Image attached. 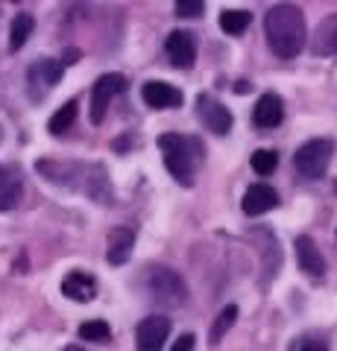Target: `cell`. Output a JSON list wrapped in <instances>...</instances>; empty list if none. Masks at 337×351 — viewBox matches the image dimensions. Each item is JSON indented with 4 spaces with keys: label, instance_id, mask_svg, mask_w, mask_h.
<instances>
[{
    "label": "cell",
    "instance_id": "5bb4252c",
    "mask_svg": "<svg viewBox=\"0 0 337 351\" xmlns=\"http://www.w3.org/2000/svg\"><path fill=\"white\" fill-rule=\"evenodd\" d=\"M279 205V193L270 188V184H253L246 193H244V214L246 217H261L267 211H273Z\"/></svg>",
    "mask_w": 337,
    "mask_h": 351
},
{
    "label": "cell",
    "instance_id": "d6986e66",
    "mask_svg": "<svg viewBox=\"0 0 337 351\" xmlns=\"http://www.w3.org/2000/svg\"><path fill=\"white\" fill-rule=\"evenodd\" d=\"M235 319H237V307L235 304H226L220 313H217V319H214V325H211V334H209V339L217 346L220 339L232 331V325H235Z\"/></svg>",
    "mask_w": 337,
    "mask_h": 351
},
{
    "label": "cell",
    "instance_id": "484cf974",
    "mask_svg": "<svg viewBox=\"0 0 337 351\" xmlns=\"http://www.w3.org/2000/svg\"><path fill=\"white\" fill-rule=\"evenodd\" d=\"M194 343H197V339H194V334H182V337L176 339V346H173L170 351H194Z\"/></svg>",
    "mask_w": 337,
    "mask_h": 351
},
{
    "label": "cell",
    "instance_id": "6da1fadb",
    "mask_svg": "<svg viewBox=\"0 0 337 351\" xmlns=\"http://www.w3.org/2000/svg\"><path fill=\"white\" fill-rule=\"evenodd\" d=\"M264 36L270 50L279 59H293L299 56L302 47L308 41V27H305V15L299 6L290 3H279L264 15Z\"/></svg>",
    "mask_w": 337,
    "mask_h": 351
},
{
    "label": "cell",
    "instance_id": "30bf717a",
    "mask_svg": "<svg viewBox=\"0 0 337 351\" xmlns=\"http://www.w3.org/2000/svg\"><path fill=\"white\" fill-rule=\"evenodd\" d=\"M62 62H53V59H38L36 64L30 68L27 80H30V88H32V97H41L45 91H50L53 85L62 80Z\"/></svg>",
    "mask_w": 337,
    "mask_h": 351
},
{
    "label": "cell",
    "instance_id": "7c38bea8",
    "mask_svg": "<svg viewBox=\"0 0 337 351\" xmlns=\"http://www.w3.org/2000/svg\"><path fill=\"white\" fill-rule=\"evenodd\" d=\"M141 100H144L150 108H176L182 106V91L179 88H173L170 82H144L141 88Z\"/></svg>",
    "mask_w": 337,
    "mask_h": 351
},
{
    "label": "cell",
    "instance_id": "cb8c5ba5",
    "mask_svg": "<svg viewBox=\"0 0 337 351\" xmlns=\"http://www.w3.org/2000/svg\"><path fill=\"white\" fill-rule=\"evenodd\" d=\"M173 12H176L179 18H200L205 12V3L202 0H176Z\"/></svg>",
    "mask_w": 337,
    "mask_h": 351
},
{
    "label": "cell",
    "instance_id": "5b68a950",
    "mask_svg": "<svg viewBox=\"0 0 337 351\" xmlns=\"http://www.w3.org/2000/svg\"><path fill=\"white\" fill-rule=\"evenodd\" d=\"M124 91H126V76L124 73H106L94 82V88H91V123L94 126L103 123L112 100Z\"/></svg>",
    "mask_w": 337,
    "mask_h": 351
},
{
    "label": "cell",
    "instance_id": "4316f807",
    "mask_svg": "<svg viewBox=\"0 0 337 351\" xmlns=\"http://www.w3.org/2000/svg\"><path fill=\"white\" fill-rule=\"evenodd\" d=\"M9 184H15V179H9V173H6L3 167H0V191L9 188Z\"/></svg>",
    "mask_w": 337,
    "mask_h": 351
},
{
    "label": "cell",
    "instance_id": "d4e9b609",
    "mask_svg": "<svg viewBox=\"0 0 337 351\" xmlns=\"http://www.w3.org/2000/svg\"><path fill=\"white\" fill-rule=\"evenodd\" d=\"M18 199H21V184L15 182V184H9V188L0 191V211H12L18 205Z\"/></svg>",
    "mask_w": 337,
    "mask_h": 351
},
{
    "label": "cell",
    "instance_id": "8992f818",
    "mask_svg": "<svg viewBox=\"0 0 337 351\" xmlns=\"http://www.w3.org/2000/svg\"><path fill=\"white\" fill-rule=\"evenodd\" d=\"M197 117L202 120V126L214 132V135H229L235 126L232 112L223 103H217L211 94H200L197 97Z\"/></svg>",
    "mask_w": 337,
    "mask_h": 351
},
{
    "label": "cell",
    "instance_id": "ba28073f",
    "mask_svg": "<svg viewBox=\"0 0 337 351\" xmlns=\"http://www.w3.org/2000/svg\"><path fill=\"white\" fill-rule=\"evenodd\" d=\"M170 337V319L167 316H147L135 331L138 351H161Z\"/></svg>",
    "mask_w": 337,
    "mask_h": 351
},
{
    "label": "cell",
    "instance_id": "83f0119b",
    "mask_svg": "<svg viewBox=\"0 0 337 351\" xmlns=\"http://www.w3.org/2000/svg\"><path fill=\"white\" fill-rule=\"evenodd\" d=\"M77 59H80V50H68V53H65V62H62V68H65V64H73Z\"/></svg>",
    "mask_w": 337,
    "mask_h": 351
},
{
    "label": "cell",
    "instance_id": "9c48e42d",
    "mask_svg": "<svg viewBox=\"0 0 337 351\" xmlns=\"http://www.w3.org/2000/svg\"><path fill=\"white\" fill-rule=\"evenodd\" d=\"M132 249H135V228L129 226H117L108 232L106 237V261L112 267H124V263L132 258Z\"/></svg>",
    "mask_w": 337,
    "mask_h": 351
},
{
    "label": "cell",
    "instance_id": "4fadbf2b",
    "mask_svg": "<svg viewBox=\"0 0 337 351\" xmlns=\"http://www.w3.org/2000/svg\"><path fill=\"white\" fill-rule=\"evenodd\" d=\"M293 249H297V261H299L302 272H308L311 278H323V276H325V258L320 255L317 243H314V240H311L308 234L297 237V243H293Z\"/></svg>",
    "mask_w": 337,
    "mask_h": 351
},
{
    "label": "cell",
    "instance_id": "e0dca14e",
    "mask_svg": "<svg viewBox=\"0 0 337 351\" xmlns=\"http://www.w3.org/2000/svg\"><path fill=\"white\" fill-rule=\"evenodd\" d=\"M32 29H36V18L21 12L12 18V29H9V47L12 50H21L27 44V38L32 36Z\"/></svg>",
    "mask_w": 337,
    "mask_h": 351
},
{
    "label": "cell",
    "instance_id": "ffe728a7",
    "mask_svg": "<svg viewBox=\"0 0 337 351\" xmlns=\"http://www.w3.org/2000/svg\"><path fill=\"white\" fill-rule=\"evenodd\" d=\"M77 100H68V103H65L62 108H59V112L56 114H53L50 117V123H47V129L53 132V135H62V132H68L71 126H73V120H77Z\"/></svg>",
    "mask_w": 337,
    "mask_h": 351
},
{
    "label": "cell",
    "instance_id": "ac0fdd59",
    "mask_svg": "<svg viewBox=\"0 0 337 351\" xmlns=\"http://www.w3.org/2000/svg\"><path fill=\"white\" fill-rule=\"evenodd\" d=\"M249 21H253L249 12H241V9H226V12L220 15V29L229 32V36H244Z\"/></svg>",
    "mask_w": 337,
    "mask_h": 351
},
{
    "label": "cell",
    "instance_id": "52a82bcc",
    "mask_svg": "<svg viewBox=\"0 0 337 351\" xmlns=\"http://www.w3.org/2000/svg\"><path fill=\"white\" fill-rule=\"evenodd\" d=\"M165 53H167L173 68L191 71L194 62H197V38H194L188 29H173L165 41Z\"/></svg>",
    "mask_w": 337,
    "mask_h": 351
},
{
    "label": "cell",
    "instance_id": "277c9868",
    "mask_svg": "<svg viewBox=\"0 0 337 351\" xmlns=\"http://www.w3.org/2000/svg\"><path fill=\"white\" fill-rule=\"evenodd\" d=\"M332 156H334V144L329 138H311L297 149V156H293V167H297V173L302 176V179L317 182V179H323V176L329 173Z\"/></svg>",
    "mask_w": 337,
    "mask_h": 351
},
{
    "label": "cell",
    "instance_id": "7a4b0ae2",
    "mask_svg": "<svg viewBox=\"0 0 337 351\" xmlns=\"http://www.w3.org/2000/svg\"><path fill=\"white\" fill-rule=\"evenodd\" d=\"M159 147H161V156H165L167 173L182 188H191L194 176H197V164L205 156L202 144L197 138H185V135H176V132H167V135L159 138Z\"/></svg>",
    "mask_w": 337,
    "mask_h": 351
},
{
    "label": "cell",
    "instance_id": "9a60e30c",
    "mask_svg": "<svg viewBox=\"0 0 337 351\" xmlns=\"http://www.w3.org/2000/svg\"><path fill=\"white\" fill-rule=\"evenodd\" d=\"M311 50H314V56H334L337 53V12L323 18L320 27L314 29Z\"/></svg>",
    "mask_w": 337,
    "mask_h": 351
},
{
    "label": "cell",
    "instance_id": "603a6c76",
    "mask_svg": "<svg viewBox=\"0 0 337 351\" xmlns=\"http://www.w3.org/2000/svg\"><path fill=\"white\" fill-rule=\"evenodd\" d=\"M288 351H329V343L317 334H302V337L293 339Z\"/></svg>",
    "mask_w": 337,
    "mask_h": 351
},
{
    "label": "cell",
    "instance_id": "3957f363",
    "mask_svg": "<svg viewBox=\"0 0 337 351\" xmlns=\"http://www.w3.org/2000/svg\"><path fill=\"white\" fill-rule=\"evenodd\" d=\"M144 290L153 295L159 304H167V307H179L188 299V287H185L182 276L170 267H161V263L144 269Z\"/></svg>",
    "mask_w": 337,
    "mask_h": 351
},
{
    "label": "cell",
    "instance_id": "8fae6325",
    "mask_svg": "<svg viewBox=\"0 0 337 351\" xmlns=\"http://www.w3.org/2000/svg\"><path fill=\"white\" fill-rule=\"evenodd\" d=\"M253 120L258 129H276L281 120H285V103H281V97L273 91L261 94L253 108Z\"/></svg>",
    "mask_w": 337,
    "mask_h": 351
},
{
    "label": "cell",
    "instance_id": "f1b7e54d",
    "mask_svg": "<svg viewBox=\"0 0 337 351\" xmlns=\"http://www.w3.org/2000/svg\"><path fill=\"white\" fill-rule=\"evenodd\" d=\"M249 88H253V85H249L246 80H241V82H237V85H235V91H237V94H246V91H249Z\"/></svg>",
    "mask_w": 337,
    "mask_h": 351
},
{
    "label": "cell",
    "instance_id": "44dd1931",
    "mask_svg": "<svg viewBox=\"0 0 337 351\" xmlns=\"http://www.w3.org/2000/svg\"><path fill=\"white\" fill-rule=\"evenodd\" d=\"M108 337H112V328L103 319H89L80 325V339H85V343H106Z\"/></svg>",
    "mask_w": 337,
    "mask_h": 351
},
{
    "label": "cell",
    "instance_id": "7402d4cb",
    "mask_svg": "<svg viewBox=\"0 0 337 351\" xmlns=\"http://www.w3.org/2000/svg\"><path fill=\"white\" fill-rule=\"evenodd\" d=\"M276 167H279V156L273 149H255L253 152V170L258 176H270Z\"/></svg>",
    "mask_w": 337,
    "mask_h": 351
},
{
    "label": "cell",
    "instance_id": "f546056e",
    "mask_svg": "<svg viewBox=\"0 0 337 351\" xmlns=\"http://www.w3.org/2000/svg\"><path fill=\"white\" fill-rule=\"evenodd\" d=\"M65 351H85V348H80V346H68V348H65Z\"/></svg>",
    "mask_w": 337,
    "mask_h": 351
},
{
    "label": "cell",
    "instance_id": "2e32d148",
    "mask_svg": "<svg viewBox=\"0 0 337 351\" xmlns=\"http://www.w3.org/2000/svg\"><path fill=\"white\" fill-rule=\"evenodd\" d=\"M62 295H68L71 302H91L97 295V281L94 276H89V272H71L68 278L62 281Z\"/></svg>",
    "mask_w": 337,
    "mask_h": 351
}]
</instances>
